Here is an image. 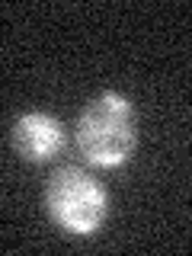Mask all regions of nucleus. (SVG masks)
<instances>
[{
  "instance_id": "1",
  "label": "nucleus",
  "mask_w": 192,
  "mask_h": 256,
  "mask_svg": "<svg viewBox=\"0 0 192 256\" xmlns=\"http://www.w3.org/2000/svg\"><path fill=\"white\" fill-rule=\"evenodd\" d=\"M74 144L90 166L100 170L122 166L138 148V112L132 100L116 90L96 93L77 116Z\"/></svg>"
},
{
  "instance_id": "2",
  "label": "nucleus",
  "mask_w": 192,
  "mask_h": 256,
  "mask_svg": "<svg viewBox=\"0 0 192 256\" xmlns=\"http://www.w3.org/2000/svg\"><path fill=\"white\" fill-rule=\"evenodd\" d=\"M45 212L68 234H96L109 214V192L84 166H58L45 180Z\"/></svg>"
},
{
  "instance_id": "3",
  "label": "nucleus",
  "mask_w": 192,
  "mask_h": 256,
  "mask_svg": "<svg viewBox=\"0 0 192 256\" xmlns=\"http://www.w3.org/2000/svg\"><path fill=\"white\" fill-rule=\"evenodd\" d=\"M10 144L29 164H48L68 148V132L48 112H22L10 128Z\"/></svg>"
}]
</instances>
